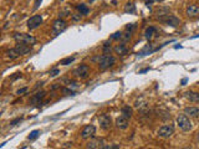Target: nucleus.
Returning <instances> with one entry per match:
<instances>
[{
	"label": "nucleus",
	"instance_id": "16",
	"mask_svg": "<svg viewBox=\"0 0 199 149\" xmlns=\"http://www.w3.org/2000/svg\"><path fill=\"white\" fill-rule=\"evenodd\" d=\"M5 55H6V57L10 58V60H16L17 57H19V56H21V55L16 51V49H9V50H6Z\"/></svg>",
	"mask_w": 199,
	"mask_h": 149
},
{
	"label": "nucleus",
	"instance_id": "30",
	"mask_svg": "<svg viewBox=\"0 0 199 149\" xmlns=\"http://www.w3.org/2000/svg\"><path fill=\"white\" fill-rule=\"evenodd\" d=\"M20 122H21V118H16V119L11 120V122H10V125H16L17 123H20Z\"/></svg>",
	"mask_w": 199,
	"mask_h": 149
},
{
	"label": "nucleus",
	"instance_id": "17",
	"mask_svg": "<svg viewBox=\"0 0 199 149\" xmlns=\"http://www.w3.org/2000/svg\"><path fill=\"white\" fill-rule=\"evenodd\" d=\"M44 97H45V92H44V91L36 93V95L31 98V103H32V104H38V103H40V101L43 100Z\"/></svg>",
	"mask_w": 199,
	"mask_h": 149
},
{
	"label": "nucleus",
	"instance_id": "41",
	"mask_svg": "<svg viewBox=\"0 0 199 149\" xmlns=\"http://www.w3.org/2000/svg\"><path fill=\"white\" fill-rule=\"evenodd\" d=\"M91 1H95V0H91Z\"/></svg>",
	"mask_w": 199,
	"mask_h": 149
},
{
	"label": "nucleus",
	"instance_id": "31",
	"mask_svg": "<svg viewBox=\"0 0 199 149\" xmlns=\"http://www.w3.org/2000/svg\"><path fill=\"white\" fill-rule=\"evenodd\" d=\"M68 87H70L71 90H72V88H77V87H78V85H77L76 82H72V81H70V83H68Z\"/></svg>",
	"mask_w": 199,
	"mask_h": 149
},
{
	"label": "nucleus",
	"instance_id": "26",
	"mask_svg": "<svg viewBox=\"0 0 199 149\" xmlns=\"http://www.w3.org/2000/svg\"><path fill=\"white\" fill-rule=\"evenodd\" d=\"M62 92L65 93V95H68V96H75V95H76V91L71 90L70 87H68V88H64Z\"/></svg>",
	"mask_w": 199,
	"mask_h": 149
},
{
	"label": "nucleus",
	"instance_id": "32",
	"mask_svg": "<svg viewBox=\"0 0 199 149\" xmlns=\"http://www.w3.org/2000/svg\"><path fill=\"white\" fill-rule=\"evenodd\" d=\"M118 146H105L103 149H118Z\"/></svg>",
	"mask_w": 199,
	"mask_h": 149
},
{
	"label": "nucleus",
	"instance_id": "40",
	"mask_svg": "<svg viewBox=\"0 0 199 149\" xmlns=\"http://www.w3.org/2000/svg\"><path fill=\"white\" fill-rule=\"evenodd\" d=\"M198 141H199V133H198Z\"/></svg>",
	"mask_w": 199,
	"mask_h": 149
},
{
	"label": "nucleus",
	"instance_id": "28",
	"mask_svg": "<svg viewBox=\"0 0 199 149\" xmlns=\"http://www.w3.org/2000/svg\"><path fill=\"white\" fill-rule=\"evenodd\" d=\"M121 37H122V32L117 31V32H115V34L111 36V40H118V39H121Z\"/></svg>",
	"mask_w": 199,
	"mask_h": 149
},
{
	"label": "nucleus",
	"instance_id": "8",
	"mask_svg": "<svg viewBox=\"0 0 199 149\" xmlns=\"http://www.w3.org/2000/svg\"><path fill=\"white\" fill-rule=\"evenodd\" d=\"M41 22H43V17H41V15H34L27 20V27H29L30 30H34L38 26H40Z\"/></svg>",
	"mask_w": 199,
	"mask_h": 149
},
{
	"label": "nucleus",
	"instance_id": "14",
	"mask_svg": "<svg viewBox=\"0 0 199 149\" xmlns=\"http://www.w3.org/2000/svg\"><path fill=\"white\" fill-rule=\"evenodd\" d=\"M187 15L191 16V17L199 16V6H197V5H189L187 8Z\"/></svg>",
	"mask_w": 199,
	"mask_h": 149
},
{
	"label": "nucleus",
	"instance_id": "3",
	"mask_svg": "<svg viewBox=\"0 0 199 149\" xmlns=\"http://www.w3.org/2000/svg\"><path fill=\"white\" fill-rule=\"evenodd\" d=\"M177 123L179 125V128L184 130V132H188V130L192 129V122L189 120V118L186 114H179L177 117Z\"/></svg>",
	"mask_w": 199,
	"mask_h": 149
},
{
	"label": "nucleus",
	"instance_id": "38",
	"mask_svg": "<svg viewBox=\"0 0 199 149\" xmlns=\"http://www.w3.org/2000/svg\"><path fill=\"white\" fill-rule=\"evenodd\" d=\"M187 78H183V80H182V82H180V83H182V85H186V83H187Z\"/></svg>",
	"mask_w": 199,
	"mask_h": 149
},
{
	"label": "nucleus",
	"instance_id": "1",
	"mask_svg": "<svg viewBox=\"0 0 199 149\" xmlns=\"http://www.w3.org/2000/svg\"><path fill=\"white\" fill-rule=\"evenodd\" d=\"M157 19H158L161 22H163V24L168 25V26H173V27L178 26V25L180 24V20H179V19H178L177 16L172 15V14H162V15L157 16Z\"/></svg>",
	"mask_w": 199,
	"mask_h": 149
},
{
	"label": "nucleus",
	"instance_id": "25",
	"mask_svg": "<svg viewBox=\"0 0 199 149\" xmlns=\"http://www.w3.org/2000/svg\"><path fill=\"white\" fill-rule=\"evenodd\" d=\"M154 32H156V29H154L153 26H151V27H148V29L146 30V34H145V35H146L147 39H151V37L153 36Z\"/></svg>",
	"mask_w": 199,
	"mask_h": 149
},
{
	"label": "nucleus",
	"instance_id": "34",
	"mask_svg": "<svg viewBox=\"0 0 199 149\" xmlns=\"http://www.w3.org/2000/svg\"><path fill=\"white\" fill-rule=\"evenodd\" d=\"M27 91V88H21V90L17 91V95H22V93H25Z\"/></svg>",
	"mask_w": 199,
	"mask_h": 149
},
{
	"label": "nucleus",
	"instance_id": "22",
	"mask_svg": "<svg viewBox=\"0 0 199 149\" xmlns=\"http://www.w3.org/2000/svg\"><path fill=\"white\" fill-rule=\"evenodd\" d=\"M77 10L80 11L81 14H84V15H86V14H89V11H90V9L87 8L85 4H80V5H77Z\"/></svg>",
	"mask_w": 199,
	"mask_h": 149
},
{
	"label": "nucleus",
	"instance_id": "21",
	"mask_svg": "<svg viewBox=\"0 0 199 149\" xmlns=\"http://www.w3.org/2000/svg\"><path fill=\"white\" fill-rule=\"evenodd\" d=\"M115 51L117 52L118 55H124L127 52V49H126V46H124V44H121V45H117L115 47Z\"/></svg>",
	"mask_w": 199,
	"mask_h": 149
},
{
	"label": "nucleus",
	"instance_id": "7",
	"mask_svg": "<svg viewBox=\"0 0 199 149\" xmlns=\"http://www.w3.org/2000/svg\"><path fill=\"white\" fill-rule=\"evenodd\" d=\"M89 72H90V67L87 65H80L77 68H75L73 71V74L76 77H80V78H86L89 76Z\"/></svg>",
	"mask_w": 199,
	"mask_h": 149
},
{
	"label": "nucleus",
	"instance_id": "10",
	"mask_svg": "<svg viewBox=\"0 0 199 149\" xmlns=\"http://www.w3.org/2000/svg\"><path fill=\"white\" fill-rule=\"evenodd\" d=\"M103 139H100V138H96V139H92V141L89 142V144L86 146V148L89 149H98V148H103Z\"/></svg>",
	"mask_w": 199,
	"mask_h": 149
},
{
	"label": "nucleus",
	"instance_id": "2",
	"mask_svg": "<svg viewBox=\"0 0 199 149\" xmlns=\"http://www.w3.org/2000/svg\"><path fill=\"white\" fill-rule=\"evenodd\" d=\"M115 57L113 56H111L110 54H105V55H102L100 57V60H98V68L100 70H106V68H108V67H111V66H113L115 65Z\"/></svg>",
	"mask_w": 199,
	"mask_h": 149
},
{
	"label": "nucleus",
	"instance_id": "24",
	"mask_svg": "<svg viewBox=\"0 0 199 149\" xmlns=\"http://www.w3.org/2000/svg\"><path fill=\"white\" fill-rule=\"evenodd\" d=\"M39 136H40V130L39 129H35V130H32V132L29 134V137H27V138H29L30 141H34V139H36Z\"/></svg>",
	"mask_w": 199,
	"mask_h": 149
},
{
	"label": "nucleus",
	"instance_id": "36",
	"mask_svg": "<svg viewBox=\"0 0 199 149\" xmlns=\"http://www.w3.org/2000/svg\"><path fill=\"white\" fill-rule=\"evenodd\" d=\"M68 147H72V143H66V144H64V148H68Z\"/></svg>",
	"mask_w": 199,
	"mask_h": 149
},
{
	"label": "nucleus",
	"instance_id": "35",
	"mask_svg": "<svg viewBox=\"0 0 199 149\" xmlns=\"http://www.w3.org/2000/svg\"><path fill=\"white\" fill-rule=\"evenodd\" d=\"M41 1H43V0H36V3H35V9L39 8V5L41 4Z\"/></svg>",
	"mask_w": 199,
	"mask_h": 149
},
{
	"label": "nucleus",
	"instance_id": "20",
	"mask_svg": "<svg viewBox=\"0 0 199 149\" xmlns=\"http://www.w3.org/2000/svg\"><path fill=\"white\" fill-rule=\"evenodd\" d=\"M124 13L135 14V13H136V6H135V4H132V3H127L126 5H124Z\"/></svg>",
	"mask_w": 199,
	"mask_h": 149
},
{
	"label": "nucleus",
	"instance_id": "6",
	"mask_svg": "<svg viewBox=\"0 0 199 149\" xmlns=\"http://www.w3.org/2000/svg\"><path fill=\"white\" fill-rule=\"evenodd\" d=\"M173 133H174V127L172 124L162 125V127L158 129V136L162 138H169Z\"/></svg>",
	"mask_w": 199,
	"mask_h": 149
},
{
	"label": "nucleus",
	"instance_id": "23",
	"mask_svg": "<svg viewBox=\"0 0 199 149\" xmlns=\"http://www.w3.org/2000/svg\"><path fill=\"white\" fill-rule=\"evenodd\" d=\"M73 61H75V56H72V57H66L60 61V65H64V66H66V65H70L72 63Z\"/></svg>",
	"mask_w": 199,
	"mask_h": 149
},
{
	"label": "nucleus",
	"instance_id": "33",
	"mask_svg": "<svg viewBox=\"0 0 199 149\" xmlns=\"http://www.w3.org/2000/svg\"><path fill=\"white\" fill-rule=\"evenodd\" d=\"M135 27H136L135 24H131V25H127L126 26V30H132V29H135Z\"/></svg>",
	"mask_w": 199,
	"mask_h": 149
},
{
	"label": "nucleus",
	"instance_id": "11",
	"mask_svg": "<svg viewBox=\"0 0 199 149\" xmlns=\"http://www.w3.org/2000/svg\"><path fill=\"white\" fill-rule=\"evenodd\" d=\"M98 120H100V125H101V128H102V129H108L111 127V118H110V116L101 114Z\"/></svg>",
	"mask_w": 199,
	"mask_h": 149
},
{
	"label": "nucleus",
	"instance_id": "12",
	"mask_svg": "<svg viewBox=\"0 0 199 149\" xmlns=\"http://www.w3.org/2000/svg\"><path fill=\"white\" fill-rule=\"evenodd\" d=\"M15 49H16V51L19 52L20 55H26V54H29L30 52V46L27 45V44H25V42H17L16 44V46H15Z\"/></svg>",
	"mask_w": 199,
	"mask_h": 149
},
{
	"label": "nucleus",
	"instance_id": "19",
	"mask_svg": "<svg viewBox=\"0 0 199 149\" xmlns=\"http://www.w3.org/2000/svg\"><path fill=\"white\" fill-rule=\"evenodd\" d=\"M132 113H133V111H132V108L129 106H124L123 108H122V114L124 116V117L131 118L132 117Z\"/></svg>",
	"mask_w": 199,
	"mask_h": 149
},
{
	"label": "nucleus",
	"instance_id": "13",
	"mask_svg": "<svg viewBox=\"0 0 199 149\" xmlns=\"http://www.w3.org/2000/svg\"><path fill=\"white\" fill-rule=\"evenodd\" d=\"M128 118L124 117V116H121L116 119V127L119 128V129H126L128 127Z\"/></svg>",
	"mask_w": 199,
	"mask_h": 149
},
{
	"label": "nucleus",
	"instance_id": "29",
	"mask_svg": "<svg viewBox=\"0 0 199 149\" xmlns=\"http://www.w3.org/2000/svg\"><path fill=\"white\" fill-rule=\"evenodd\" d=\"M59 73H60V70L59 68H54V70H51V71H50V76L55 77V76H57Z\"/></svg>",
	"mask_w": 199,
	"mask_h": 149
},
{
	"label": "nucleus",
	"instance_id": "39",
	"mask_svg": "<svg viewBox=\"0 0 199 149\" xmlns=\"http://www.w3.org/2000/svg\"><path fill=\"white\" fill-rule=\"evenodd\" d=\"M59 87H60V86L57 85V83H55V85L52 86V90H56V88H59Z\"/></svg>",
	"mask_w": 199,
	"mask_h": 149
},
{
	"label": "nucleus",
	"instance_id": "42",
	"mask_svg": "<svg viewBox=\"0 0 199 149\" xmlns=\"http://www.w3.org/2000/svg\"><path fill=\"white\" fill-rule=\"evenodd\" d=\"M159 1H162V0H159Z\"/></svg>",
	"mask_w": 199,
	"mask_h": 149
},
{
	"label": "nucleus",
	"instance_id": "15",
	"mask_svg": "<svg viewBox=\"0 0 199 149\" xmlns=\"http://www.w3.org/2000/svg\"><path fill=\"white\" fill-rule=\"evenodd\" d=\"M184 113L189 114L191 117H199V108L198 107H187V108H184Z\"/></svg>",
	"mask_w": 199,
	"mask_h": 149
},
{
	"label": "nucleus",
	"instance_id": "4",
	"mask_svg": "<svg viewBox=\"0 0 199 149\" xmlns=\"http://www.w3.org/2000/svg\"><path fill=\"white\" fill-rule=\"evenodd\" d=\"M14 39H15L17 42H25L27 45H35L36 44L35 37L31 36V35H27V34H19V32H16V34H14Z\"/></svg>",
	"mask_w": 199,
	"mask_h": 149
},
{
	"label": "nucleus",
	"instance_id": "37",
	"mask_svg": "<svg viewBox=\"0 0 199 149\" xmlns=\"http://www.w3.org/2000/svg\"><path fill=\"white\" fill-rule=\"evenodd\" d=\"M147 71H149V68H143V70H141V71H140V73H145V72H147Z\"/></svg>",
	"mask_w": 199,
	"mask_h": 149
},
{
	"label": "nucleus",
	"instance_id": "27",
	"mask_svg": "<svg viewBox=\"0 0 199 149\" xmlns=\"http://www.w3.org/2000/svg\"><path fill=\"white\" fill-rule=\"evenodd\" d=\"M102 50H103V54H110L111 52V44L110 42H105Z\"/></svg>",
	"mask_w": 199,
	"mask_h": 149
},
{
	"label": "nucleus",
	"instance_id": "9",
	"mask_svg": "<svg viewBox=\"0 0 199 149\" xmlns=\"http://www.w3.org/2000/svg\"><path fill=\"white\" fill-rule=\"evenodd\" d=\"M95 132H96L95 125H92V124H87L86 127L81 130V137L84 138V139H89V138H91V137H94V136H95Z\"/></svg>",
	"mask_w": 199,
	"mask_h": 149
},
{
	"label": "nucleus",
	"instance_id": "18",
	"mask_svg": "<svg viewBox=\"0 0 199 149\" xmlns=\"http://www.w3.org/2000/svg\"><path fill=\"white\" fill-rule=\"evenodd\" d=\"M187 98L191 102H199V93L198 92H188Z\"/></svg>",
	"mask_w": 199,
	"mask_h": 149
},
{
	"label": "nucleus",
	"instance_id": "5",
	"mask_svg": "<svg viewBox=\"0 0 199 149\" xmlns=\"http://www.w3.org/2000/svg\"><path fill=\"white\" fill-rule=\"evenodd\" d=\"M66 27H67L66 21H64L62 19H57V20H55L54 24H52V35L54 36L59 35L60 32H62Z\"/></svg>",
	"mask_w": 199,
	"mask_h": 149
}]
</instances>
